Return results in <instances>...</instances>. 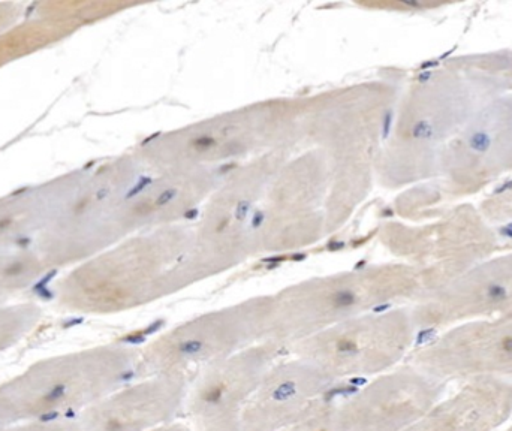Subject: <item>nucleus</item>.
<instances>
[{
  "mask_svg": "<svg viewBox=\"0 0 512 431\" xmlns=\"http://www.w3.org/2000/svg\"><path fill=\"white\" fill-rule=\"evenodd\" d=\"M415 366L447 384L474 378L512 381V316L451 330L429 343Z\"/></svg>",
  "mask_w": 512,
  "mask_h": 431,
  "instance_id": "obj_1",
  "label": "nucleus"
},
{
  "mask_svg": "<svg viewBox=\"0 0 512 431\" xmlns=\"http://www.w3.org/2000/svg\"><path fill=\"white\" fill-rule=\"evenodd\" d=\"M447 387V382L418 369L385 373L358 394L354 405L339 412L358 420H340L333 415L334 430L349 431L355 426L358 431L411 430L444 397Z\"/></svg>",
  "mask_w": 512,
  "mask_h": 431,
  "instance_id": "obj_2",
  "label": "nucleus"
},
{
  "mask_svg": "<svg viewBox=\"0 0 512 431\" xmlns=\"http://www.w3.org/2000/svg\"><path fill=\"white\" fill-rule=\"evenodd\" d=\"M512 420V381L474 378L444 396L408 431H502Z\"/></svg>",
  "mask_w": 512,
  "mask_h": 431,
  "instance_id": "obj_3",
  "label": "nucleus"
},
{
  "mask_svg": "<svg viewBox=\"0 0 512 431\" xmlns=\"http://www.w3.org/2000/svg\"><path fill=\"white\" fill-rule=\"evenodd\" d=\"M512 316V267L490 268L448 286L432 307L433 324L478 316Z\"/></svg>",
  "mask_w": 512,
  "mask_h": 431,
  "instance_id": "obj_4",
  "label": "nucleus"
},
{
  "mask_svg": "<svg viewBox=\"0 0 512 431\" xmlns=\"http://www.w3.org/2000/svg\"><path fill=\"white\" fill-rule=\"evenodd\" d=\"M334 309L342 310L349 309V307L357 304V295L352 289L343 288L339 291L334 292L333 298H331Z\"/></svg>",
  "mask_w": 512,
  "mask_h": 431,
  "instance_id": "obj_5",
  "label": "nucleus"
},
{
  "mask_svg": "<svg viewBox=\"0 0 512 431\" xmlns=\"http://www.w3.org/2000/svg\"><path fill=\"white\" fill-rule=\"evenodd\" d=\"M69 385L66 382H57L53 387H50V390L44 394L42 397V402L47 403V405H54V403L60 402V400L65 399L68 396Z\"/></svg>",
  "mask_w": 512,
  "mask_h": 431,
  "instance_id": "obj_6",
  "label": "nucleus"
},
{
  "mask_svg": "<svg viewBox=\"0 0 512 431\" xmlns=\"http://www.w3.org/2000/svg\"><path fill=\"white\" fill-rule=\"evenodd\" d=\"M153 183H155L153 177H138L137 182H135L134 185H132L131 188H129V191L126 192L125 200L131 201L134 200V198L140 197V195L143 194L144 191H147V189L152 188Z\"/></svg>",
  "mask_w": 512,
  "mask_h": 431,
  "instance_id": "obj_7",
  "label": "nucleus"
},
{
  "mask_svg": "<svg viewBox=\"0 0 512 431\" xmlns=\"http://www.w3.org/2000/svg\"><path fill=\"white\" fill-rule=\"evenodd\" d=\"M469 146L478 153H486L492 146V137L486 131L474 132L469 138Z\"/></svg>",
  "mask_w": 512,
  "mask_h": 431,
  "instance_id": "obj_8",
  "label": "nucleus"
},
{
  "mask_svg": "<svg viewBox=\"0 0 512 431\" xmlns=\"http://www.w3.org/2000/svg\"><path fill=\"white\" fill-rule=\"evenodd\" d=\"M433 134H435V128H433L432 122H429V120H420V122L415 123L414 128H412V137H414L415 140H430Z\"/></svg>",
  "mask_w": 512,
  "mask_h": 431,
  "instance_id": "obj_9",
  "label": "nucleus"
},
{
  "mask_svg": "<svg viewBox=\"0 0 512 431\" xmlns=\"http://www.w3.org/2000/svg\"><path fill=\"white\" fill-rule=\"evenodd\" d=\"M179 197V191L176 188H168L162 191L155 200V206L162 209V207L170 206Z\"/></svg>",
  "mask_w": 512,
  "mask_h": 431,
  "instance_id": "obj_10",
  "label": "nucleus"
},
{
  "mask_svg": "<svg viewBox=\"0 0 512 431\" xmlns=\"http://www.w3.org/2000/svg\"><path fill=\"white\" fill-rule=\"evenodd\" d=\"M252 210V204L249 203V201H240L239 204H237L236 212H234V217H236L237 220H246L248 219V216L251 215Z\"/></svg>",
  "mask_w": 512,
  "mask_h": 431,
  "instance_id": "obj_11",
  "label": "nucleus"
},
{
  "mask_svg": "<svg viewBox=\"0 0 512 431\" xmlns=\"http://www.w3.org/2000/svg\"><path fill=\"white\" fill-rule=\"evenodd\" d=\"M216 140L213 137H209V135H204V137L197 138L194 141V146L197 147L198 150H207L210 147L215 146Z\"/></svg>",
  "mask_w": 512,
  "mask_h": 431,
  "instance_id": "obj_12",
  "label": "nucleus"
},
{
  "mask_svg": "<svg viewBox=\"0 0 512 431\" xmlns=\"http://www.w3.org/2000/svg\"><path fill=\"white\" fill-rule=\"evenodd\" d=\"M391 126H393V113L388 111V113H385L384 120H382V138L384 140H387L388 135H390Z\"/></svg>",
  "mask_w": 512,
  "mask_h": 431,
  "instance_id": "obj_13",
  "label": "nucleus"
},
{
  "mask_svg": "<svg viewBox=\"0 0 512 431\" xmlns=\"http://www.w3.org/2000/svg\"><path fill=\"white\" fill-rule=\"evenodd\" d=\"M265 213L264 212H256L254 216H252L251 220V228L259 229L265 222Z\"/></svg>",
  "mask_w": 512,
  "mask_h": 431,
  "instance_id": "obj_14",
  "label": "nucleus"
},
{
  "mask_svg": "<svg viewBox=\"0 0 512 431\" xmlns=\"http://www.w3.org/2000/svg\"><path fill=\"white\" fill-rule=\"evenodd\" d=\"M60 414L57 411L45 412L44 415L39 417L41 423H53V421L59 420Z\"/></svg>",
  "mask_w": 512,
  "mask_h": 431,
  "instance_id": "obj_15",
  "label": "nucleus"
},
{
  "mask_svg": "<svg viewBox=\"0 0 512 431\" xmlns=\"http://www.w3.org/2000/svg\"><path fill=\"white\" fill-rule=\"evenodd\" d=\"M197 216H198V209H192V210H189V212L185 213L186 219H189V220L195 219V217H197Z\"/></svg>",
  "mask_w": 512,
  "mask_h": 431,
  "instance_id": "obj_16",
  "label": "nucleus"
},
{
  "mask_svg": "<svg viewBox=\"0 0 512 431\" xmlns=\"http://www.w3.org/2000/svg\"><path fill=\"white\" fill-rule=\"evenodd\" d=\"M343 243H340V241H336V243H331L330 246H328V249L330 250H337L342 249Z\"/></svg>",
  "mask_w": 512,
  "mask_h": 431,
  "instance_id": "obj_17",
  "label": "nucleus"
},
{
  "mask_svg": "<svg viewBox=\"0 0 512 431\" xmlns=\"http://www.w3.org/2000/svg\"><path fill=\"white\" fill-rule=\"evenodd\" d=\"M502 431H512V420L504 427V429H502Z\"/></svg>",
  "mask_w": 512,
  "mask_h": 431,
  "instance_id": "obj_18",
  "label": "nucleus"
}]
</instances>
